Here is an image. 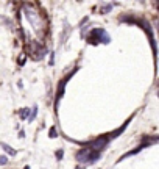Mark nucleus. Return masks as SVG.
<instances>
[{"label":"nucleus","mask_w":159,"mask_h":169,"mask_svg":"<svg viewBox=\"0 0 159 169\" xmlns=\"http://www.w3.org/2000/svg\"><path fill=\"white\" fill-rule=\"evenodd\" d=\"M95 158H98V153L97 152H92L89 147L86 149H81L78 153H76V160L80 163H84V161H94Z\"/></svg>","instance_id":"1"},{"label":"nucleus","mask_w":159,"mask_h":169,"mask_svg":"<svg viewBox=\"0 0 159 169\" xmlns=\"http://www.w3.org/2000/svg\"><path fill=\"white\" fill-rule=\"evenodd\" d=\"M19 64H22V66L25 64V55H20V58H19Z\"/></svg>","instance_id":"9"},{"label":"nucleus","mask_w":159,"mask_h":169,"mask_svg":"<svg viewBox=\"0 0 159 169\" xmlns=\"http://www.w3.org/2000/svg\"><path fill=\"white\" fill-rule=\"evenodd\" d=\"M28 113H30V110L28 108H24L20 111V117H22V119H27V117H28Z\"/></svg>","instance_id":"4"},{"label":"nucleus","mask_w":159,"mask_h":169,"mask_svg":"<svg viewBox=\"0 0 159 169\" xmlns=\"http://www.w3.org/2000/svg\"><path fill=\"white\" fill-rule=\"evenodd\" d=\"M62 155H64V150H56V157H58V160H61L62 158Z\"/></svg>","instance_id":"8"},{"label":"nucleus","mask_w":159,"mask_h":169,"mask_svg":"<svg viewBox=\"0 0 159 169\" xmlns=\"http://www.w3.org/2000/svg\"><path fill=\"white\" fill-rule=\"evenodd\" d=\"M76 169H81V168H80V166H78V168H76Z\"/></svg>","instance_id":"12"},{"label":"nucleus","mask_w":159,"mask_h":169,"mask_svg":"<svg viewBox=\"0 0 159 169\" xmlns=\"http://www.w3.org/2000/svg\"><path fill=\"white\" fill-rule=\"evenodd\" d=\"M108 11H111V5L109 6H103V10H100V13H108Z\"/></svg>","instance_id":"10"},{"label":"nucleus","mask_w":159,"mask_h":169,"mask_svg":"<svg viewBox=\"0 0 159 169\" xmlns=\"http://www.w3.org/2000/svg\"><path fill=\"white\" fill-rule=\"evenodd\" d=\"M33 108H34V110H33V111H31V115H30V117H28V119H30V122H31V121H33L34 117H36V115H38V107H36V105H34Z\"/></svg>","instance_id":"5"},{"label":"nucleus","mask_w":159,"mask_h":169,"mask_svg":"<svg viewBox=\"0 0 159 169\" xmlns=\"http://www.w3.org/2000/svg\"><path fill=\"white\" fill-rule=\"evenodd\" d=\"M48 136H50V138H56V136H58V133H56V129H55V127H52V129H50V133H48Z\"/></svg>","instance_id":"6"},{"label":"nucleus","mask_w":159,"mask_h":169,"mask_svg":"<svg viewBox=\"0 0 159 169\" xmlns=\"http://www.w3.org/2000/svg\"><path fill=\"white\" fill-rule=\"evenodd\" d=\"M6 163H8V158L5 157V155H0V164H2V166H5Z\"/></svg>","instance_id":"7"},{"label":"nucleus","mask_w":159,"mask_h":169,"mask_svg":"<svg viewBox=\"0 0 159 169\" xmlns=\"http://www.w3.org/2000/svg\"><path fill=\"white\" fill-rule=\"evenodd\" d=\"M0 146H2V147H3V149H5V150H6V152H8V153H10V155H11V157H14V155L17 153V152H16V150H14V149H13V147H10V146H8V144H5V143H0Z\"/></svg>","instance_id":"3"},{"label":"nucleus","mask_w":159,"mask_h":169,"mask_svg":"<svg viewBox=\"0 0 159 169\" xmlns=\"http://www.w3.org/2000/svg\"><path fill=\"white\" fill-rule=\"evenodd\" d=\"M24 169H30V166H25V168H24Z\"/></svg>","instance_id":"11"},{"label":"nucleus","mask_w":159,"mask_h":169,"mask_svg":"<svg viewBox=\"0 0 159 169\" xmlns=\"http://www.w3.org/2000/svg\"><path fill=\"white\" fill-rule=\"evenodd\" d=\"M92 36H95V41H97V44L98 42H109V38L106 36V31L102 30V28H97V30H94L92 31Z\"/></svg>","instance_id":"2"}]
</instances>
